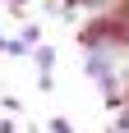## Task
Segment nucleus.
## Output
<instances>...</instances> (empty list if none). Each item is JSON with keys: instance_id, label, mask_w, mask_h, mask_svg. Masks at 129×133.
<instances>
[{"instance_id": "f257e3e1", "label": "nucleus", "mask_w": 129, "mask_h": 133, "mask_svg": "<svg viewBox=\"0 0 129 133\" xmlns=\"http://www.w3.org/2000/svg\"><path fill=\"white\" fill-rule=\"evenodd\" d=\"M51 133H74V124L69 119H51Z\"/></svg>"}, {"instance_id": "f03ea898", "label": "nucleus", "mask_w": 129, "mask_h": 133, "mask_svg": "<svg viewBox=\"0 0 129 133\" xmlns=\"http://www.w3.org/2000/svg\"><path fill=\"white\" fill-rule=\"evenodd\" d=\"M0 46H5V37H0Z\"/></svg>"}]
</instances>
